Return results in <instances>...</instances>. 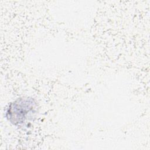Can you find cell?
Returning a JSON list of instances; mask_svg holds the SVG:
<instances>
[{"mask_svg": "<svg viewBox=\"0 0 150 150\" xmlns=\"http://www.w3.org/2000/svg\"><path fill=\"white\" fill-rule=\"evenodd\" d=\"M34 100L26 97L21 98L11 103L6 111V117L11 123L21 125L33 117L36 111Z\"/></svg>", "mask_w": 150, "mask_h": 150, "instance_id": "1", "label": "cell"}]
</instances>
